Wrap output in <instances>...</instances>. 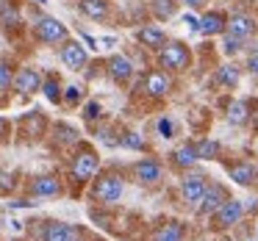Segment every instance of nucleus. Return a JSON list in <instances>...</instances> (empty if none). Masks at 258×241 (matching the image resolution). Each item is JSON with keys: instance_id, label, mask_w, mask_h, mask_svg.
<instances>
[{"instance_id": "obj_37", "label": "nucleus", "mask_w": 258, "mask_h": 241, "mask_svg": "<svg viewBox=\"0 0 258 241\" xmlns=\"http://www.w3.org/2000/svg\"><path fill=\"white\" fill-rule=\"evenodd\" d=\"M247 67H250V72H252V75H258V53H255V56H250Z\"/></svg>"}, {"instance_id": "obj_34", "label": "nucleus", "mask_w": 258, "mask_h": 241, "mask_svg": "<svg viewBox=\"0 0 258 241\" xmlns=\"http://www.w3.org/2000/svg\"><path fill=\"white\" fill-rule=\"evenodd\" d=\"M241 47V39H236V36H225V53H236Z\"/></svg>"}, {"instance_id": "obj_15", "label": "nucleus", "mask_w": 258, "mask_h": 241, "mask_svg": "<svg viewBox=\"0 0 258 241\" xmlns=\"http://www.w3.org/2000/svg\"><path fill=\"white\" fill-rule=\"evenodd\" d=\"M153 241H183V224L180 222H164L153 233Z\"/></svg>"}, {"instance_id": "obj_4", "label": "nucleus", "mask_w": 258, "mask_h": 241, "mask_svg": "<svg viewBox=\"0 0 258 241\" xmlns=\"http://www.w3.org/2000/svg\"><path fill=\"white\" fill-rule=\"evenodd\" d=\"M84 238V230L73 227L67 222H45L42 227V241H81Z\"/></svg>"}, {"instance_id": "obj_9", "label": "nucleus", "mask_w": 258, "mask_h": 241, "mask_svg": "<svg viewBox=\"0 0 258 241\" xmlns=\"http://www.w3.org/2000/svg\"><path fill=\"white\" fill-rule=\"evenodd\" d=\"M61 61L67 64L70 69H84L89 58H86V50L78 42H64L61 45Z\"/></svg>"}, {"instance_id": "obj_39", "label": "nucleus", "mask_w": 258, "mask_h": 241, "mask_svg": "<svg viewBox=\"0 0 258 241\" xmlns=\"http://www.w3.org/2000/svg\"><path fill=\"white\" fill-rule=\"evenodd\" d=\"M183 3H186V6H200L203 0H183Z\"/></svg>"}, {"instance_id": "obj_10", "label": "nucleus", "mask_w": 258, "mask_h": 241, "mask_svg": "<svg viewBox=\"0 0 258 241\" xmlns=\"http://www.w3.org/2000/svg\"><path fill=\"white\" fill-rule=\"evenodd\" d=\"M241 213H244V205L239 200H225L217 211V224L219 227H230V224H236L241 219Z\"/></svg>"}, {"instance_id": "obj_31", "label": "nucleus", "mask_w": 258, "mask_h": 241, "mask_svg": "<svg viewBox=\"0 0 258 241\" xmlns=\"http://www.w3.org/2000/svg\"><path fill=\"white\" fill-rule=\"evenodd\" d=\"M97 117H100V103H95V100H92V103H86L84 119H86V122H95Z\"/></svg>"}, {"instance_id": "obj_23", "label": "nucleus", "mask_w": 258, "mask_h": 241, "mask_svg": "<svg viewBox=\"0 0 258 241\" xmlns=\"http://www.w3.org/2000/svg\"><path fill=\"white\" fill-rule=\"evenodd\" d=\"M247 117H250V111H247V103H233L228 111V122L230 125H244Z\"/></svg>"}, {"instance_id": "obj_30", "label": "nucleus", "mask_w": 258, "mask_h": 241, "mask_svg": "<svg viewBox=\"0 0 258 241\" xmlns=\"http://www.w3.org/2000/svg\"><path fill=\"white\" fill-rule=\"evenodd\" d=\"M153 9H156V14L158 17H172V12H175V6H172V0H153Z\"/></svg>"}, {"instance_id": "obj_8", "label": "nucleus", "mask_w": 258, "mask_h": 241, "mask_svg": "<svg viewBox=\"0 0 258 241\" xmlns=\"http://www.w3.org/2000/svg\"><path fill=\"white\" fill-rule=\"evenodd\" d=\"M180 194H183L186 202H200L203 194H206V175H200V172L189 175L183 180V186H180Z\"/></svg>"}, {"instance_id": "obj_13", "label": "nucleus", "mask_w": 258, "mask_h": 241, "mask_svg": "<svg viewBox=\"0 0 258 241\" xmlns=\"http://www.w3.org/2000/svg\"><path fill=\"white\" fill-rule=\"evenodd\" d=\"M131 72H134V67H131V61L125 56H111L108 58V75H111L117 84H125V81L131 78Z\"/></svg>"}, {"instance_id": "obj_41", "label": "nucleus", "mask_w": 258, "mask_h": 241, "mask_svg": "<svg viewBox=\"0 0 258 241\" xmlns=\"http://www.w3.org/2000/svg\"><path fill=\"white\" fill-rule=\"evenodd\" d=\"M39 3H47V0H39Z\"/></svg>"}, {"instance_id": "obj_21", "label": "nucleus", "mask_w": 258, "mask_h": 241, "mask_svg": "<svg viewBox=\"0 0 258 241\" xmlns=\"http://www.w3.org/2000/svg\"><path fill=\"white\" fill-rule=\"evenodd\" d=\"M81 12H84L86 17H92V20H103L108 9H106L103 0H81Z\"/></svg>"}, {"instance_id": "obj_12", "label": "nucleus", "mask_w": 258, "mask_h": 241, "mask_svg": "<svg viewBox=\"0 0 258 241\" xmlns=\"http://www.w3.org/2000/svg\"><path fill=\"white\" fill-rule=\"evenodd\" d=\"M225 200H228V194L222 186H206V194L200 200V213H217Z\"/></svg>"}, {"instance_id": "obj_19", "label": "nucleus", "mask_w": 258, "mask_h": 241, "mask_svg": "<svg viewBox=\"0 0 258 241\" xmlns=\"http://www.w3.org/2000/svg\"><path fill=\"white\" fill-rule=\"evenodd\" d=\"M23 125H25V133L28 136H42L45 133V117H42L39 111H31V114H25L23 117Z\"/></svg>"}, {"instance_id": "obj_20", "label": "nucleus", "mask_w": 258, "mask_h": 241, "mask_svg": "<svg viewBox=\"0 0 258 241\" xmlns=\"http://www.w3.org/2000/svg\"><path fill=\"white\" fill-rule=\"evenodd\" d=\"M139 42L147 47H164L167 42H164V31L158 28H142L139 31Z\"/></svg>"}, {"instance_id": "obj_25", "label": "nucleus", "mask_w": 258, "mask_h": 241, "mask_svg": "<svg viewBox=\"0 0 258 241\" xmlns=\"http://www.w3.org/2000/svg\"><path fill=\"white\" fill-rule=\"evenodd\" d=\"M195 150H197V158H206V161H211V158H217L219 144H217V141H211V139H206V141H200Z\"/></svg>"}, {"instance_id": "obj_3", "label": "nucleus", "mask_w": 258, "mask_h": 241, "mask_svg": "<svg viewBox=\"0 0 258 241\" xmlns=\"http://www.w3.org/2000/svg\"><path fill=\"white\" fill-rule=\"evenodd\" d=\"M34 36L42 42V45H58V42H67V25L58 23L53 17H45L36 23Z\"/></svg>"}, {"instance_id": "obj_22", "label": "nucleus", "mask_w": 258, "mask_h": 241, "mask_svg": "<svg viewBox=\"0 0 258 241\" xmlns=\"http://www.w3.org/2000/svg\"><path fill=\"white\" fill-rule=\"evenodd\" d=\"M42 92H45V97L50 103H58L61 100V86H58V78L56 75H47V81L42 84Z\"/></svg>"}, {"instance_id": "obj_27", "label": "nucleus", "mask_w": 258, "mask_h": 241, "mask_svg": "<svg viewBox=\"0 0 258 241\" xmlns=\"http://www.w3.org/2000/svg\"><path fill=\"white\" fill-rule=\"evenodd\" d=\"M119 144H122V147H131V150H142V147H145V141H142V136H139V133L128 130V133H122Z\"/></svg>"}, {"instance_id": "obj_40", "label": "nucleus", "mask_w": 258, "mask_h": 241, "mask_svg": "<svg viewBox=\"0 0 258 241\" xmlns=\"http://www.w3.org/2000/svg\"><path fill=\"white\" fill-rule=\"evenodd\" d=\"M252 125H255V130H258V114H255V119H252Z\"/></svg>"}, {"instance_id": "obj_43", "label": "nucleus", "mask_w": 258, "mask_h": 241, "mask_svg": "<svg viewBox=\"0 0 258 241\" xmlns=\"http://www.w3.org/2000/svg\"><path fill=\"white\" fill-rule=\"evenodd\" d=\"M222 241H228V238H222Z\"/></svg>"}, {"instance_id": "obj_18", "label": "nucleus", "mask_w": 258, "mask_h": 241, "mask_svg": "<svg viewBox=\"0 0 258 241\" xmlns=\"http://www.w3.org/2000/svg\"><path fill=\"white\" fill-rule=\"evenodd\" d=\"M230 178L239 186H250L255 180V169H252V164H233L230 167Z\"/></svg>"}, {"instance_id": "obj_28", "label": "nucleus", "mask_w": 258, "mask_h": 241, "mask_svg": "<svg viewBox=\"0 0 258 241\" xmlns=\"http://www.w3.org/2000/svg\"><path fill=\"white\" fill-rule=\"evenodd\" d=\"M56 133H58V139L67 141V144H75V141H78V130L70 128V125H56Z\"/></svg>"}, {"instance_id": "obj_36", "label": "nucleus", "mask_w": 258, "mask_h": 241, "mask_svg": "<svg viewBox=\"0 0 258 241\" xmlns=\"http://www.w3.org/2000/svg\"><path fill=\"white\" fill-rule=\"evenodd\" d=\"M9 133H12V125H9V119L0 117V139H9Z\"/></svg>"}, {"instance_id": "obj_16", "label": "nucleus", "mask_w": 258, "mask_h": 241, "mask_svg": "<svg viewBox=\"0 0 258 241\" xmlns=\"http://www.w3.org/2000/svg\"><path fill=\"white\" fill-rule=\"evenodd\" d=\"M145 89H147V95L161 97V95H167V92H169V78L164 72H150L145 78Z\"/></svg>"}, {"instance_id": "obj_26", "label": "nucleus", "mask_w": 258, "mask_h": 241, "mask_svg": "<svg viewBox=\"0 0 258 241\" xmlns=\"http://www.w3.org/2000/svg\"><path fill=\"white\" fill-rule=\"evenodd\" d=\"M219 84L225 86H236L239 84V72H236V67H230V64H225V67H219Z\"/></svg>"}, {"instance_id": "obj_42", "label": "nucleus", "mask_w": 258, "mask_h": 241, "mask_svg": "<svg viewBox=\"0 0 258 241\" xmlns=\"http://www.w3.org/2000/svg\"><path fill=\"white\" fill-rule=\"evenodd\" d=\"M14 241H23V238H14Z\"/></svg>"}, {"instance_id": "obj_35", "label": "nucleus", "mask_w": 258, "mask_h": 241, "mask_svg": "<svg viewBox=\"0 0 258 241\" xmlns=\"http://www.w3.org/2000/svg\"><path fill=\"white\" fill-rule=\"evenodd\" d=\"M12 186H14V178H12V175L0 172V191H9Z\"/></svg>"}, {"instance_id": "obj_32", "label": "nucleus", "mask_w": 258, "mask_h": 241, "mask_svg": "<svg viewBox=\"0 0 258 241\" xmlns=\"http://www.w3.org/2000/svg\"><path fill=\"white\" fill-rule=\"evenodd\" d=\"M81 95H84V89H81V86H67V92H64V100H67L70 106H75V103L81 100Z\"/></svg>"}, {"instance_id": "obj_2", "label": "nucleus", "mask_w": 258, "mask_h": 241, "mask_svg": "<svg viewBox=\"0 0 258 241\" xmlns=\"http://www.w3.org/2000/svg\"><path fill=\"white\" fill-rule=\"evenodd\" d=\"M97 167H100L97 152L84 144L78 152H75V158H73V178L78 180V183H86V180H92L97 175Z\"/></svg>"}, {"instance_id": "obj_7", "label": "nucleus", "mask_w": 258, "mask_h": 241, "mask_svg": "<svg viewBox=\"0 0 258 241\" xmlns=\"http://www.w3.org/2000/svg\"><path fill=\"white\" fill-rule=\"evenodd\" d=\"M14 89L20 95H34L36 89H42V75L34 67H23L17 72V78H14Z\"/></svg>"}, {"instance_id": "obj_17", "label": "nucleus", "mask_w": 258, "mask_h": 241, "mask_svg": "<svg viewBox=\"0 0 258 241\" xmlns=\"http://www.w3.org/2000/svg\"><path fill=\"white\" fill-rule=\"evenodd\" d=\"M222 31H225V17L219 12H211L200 20V34L211 36V34H222Z\"/></svg>"}, {"instance_id": "obj_5", "label": "nucleus", "mask_w": 258, "mask_h": 241, "mask_svg": "<svg viewBox=\"0 0 258 241\" xmlns=\"http://www.w3.org/2000/svg\"><path fill=\"white\" fill-rule=\"evenodd\" d=\"M158 64L161 67H169V69H183L189 64V50H186L180 42H169V45L161 47L158 53Z\"/></svg>"}, {"instance_id": "obj_6", "label": "nucleus", "mask_w": 258, "mask_h": 241, "mask_svg": "<svg viewBox=\"0 0 258 241\" xmlns=\"http://www.w3.org/2000/svg\"><path fill=\"white\" fill-rule=\"evenodd\" d=\"M134 178L145 186L158 183V180H161V164H158L156 158H145V161L134 164Z\"/></svg>"}, {"instance_id": "obj_14", "label": "nucleus", "mask_w": 258, "mask_h": 241, "mask_svg": "<svg viewBox=\"0 0 258 241\" xmlns=\"http://www.w3.org/2000/svg\"><path fill=\"white\" fill-rule=\"evenodd\" d=\"M228 28L230 36H236V39H247V36L255 31V25H252L250 17H241V14H236V17H230V23L225 25Z\"/></svg>"}, {"instance_id": "obj_11", "label": "nucleus", "mask_w": 258, "mask_h": 241, "mask_svg": "<svg viewBox=\"0 0 258 241\" xmlns=\"http://www.w3.org/2000/svg\"><path fill=\"white\" fill-rule=\"evenodd\" d=\"M31 194L34 197H58L61 194V183H58V178H53V175H39V178H34V183H31Z\"/></svg>"}, {"instance_id": "obj_1", "label": "nucleus", "mask_w": 258, "mask_h": 241, "mask_svg": "<svg viewBox=\"0 0 258 241\" xmlns=\"http://www.w3.org/2000/svg\"><path fill=\"white\" fill-rule=\"evenodd\" d=\"M122 178L114 172L108 175H100V178L95 180V186H92V197H95L97 202H106V205H111V202H117L119 197H122Z\"/></svg>"}, {"instance_id": "obj_33", "label": "nucleus", "mask_w": 258, "mask_h": 241, "mask_svg": "<svg viewBox=\"0 0 258 241\" xmlns=\"http://www.w3.org/2000/svg\"><path fill=\"white\" fill-rule=\"evenodd\" d=\"M158 133H161L164 139L175 136V125H172V119H161V122H158Z\"/></svg>"}, {"instance_id": "obj_38", "label": "nucleus", "mask_w": 258, "mask_h": 241, "mask_svg": "<svg viewBox=\"0 0 258 241\" xmlns=\"http://www.w3.org/2000/svg\"><path fill=\"white\" fill-rule=\"evenodd\" d=\"M84 42H86V45H89V47H92V50H97V45H95V39H92V36H89V34H84Z\"/></svg>"}, {"instance_id": "obj_29", "label": "nucleus", "mask_w": 258, "mask_h": 241, "mask_svg": "<svg viewBox=\"0 0 258 241\" xmlns=\"http://www.w3.org/2000/svg\"><path fill=\"white\" fill-rule=\"evenodd\" d=\"M12 81H14V78H12V67L0 61V95H6V92H9Z\"/></svg>"}, {"instance_id": "obj_24", "label": "nucleus", "mask_w": 258, "mask_h": 241, "mask_svg": "<svg viewBox=\"0 0 258 241\" xmlns=\"http://www.w3.org/2000/svg\"><path fill=\"white\" fill-rule=\"evenodd\" d=\"M195 158H197V150L191 144L175 150V164H178V167H191V164H195Z\"/></svg>"}]
</instances>
